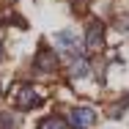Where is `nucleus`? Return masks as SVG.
Instances as JSON below:
<instances>
[{
  "instance_id": "obj_1",
  "label": "nucleus",
  "mask_w": 129,
  "mask_h": 129,
  "mask_svg": "<svg viewBox=\"0 0 129 129\" xmlns=\"http://www.w3.org/2000/svg\"><path fill=\"white\" fill-rule=\"evenodd\" d=\"M52 41H55V47H58V55H72V58H77L80 55V33L74 27H63V30H58L55 36H52Z\"/></svg>"
},
{
  "instance_id": "obj_2",
  "label": "nucleus",
  "mask_w": 129,
  "mask_h": 129,
  "mask_svg": "<svg viewBox=\"0 0 129 129\" xmlns=\"http://www.w3.org/2000/svg\"><path fill=\"white\" fill-rule=\"evenodd\" d=\"M39 104H41V93H39V88H36V85L25 82V85H19V88L14 91V107H17L19 113L36 110Z\"/></svg>"
},
{
  "instance_id": "obj_3",
  "label": "nucleus",
  "mask_w": 129,
  "mask_h": 129,
  "mask_svg": "<svg viewBox=\"0 0 129 129\" xmlns=\"http://www.w3.org/2000/svg\"><path fill=\"white\" fill-rule=\"evenodd\" d=\"M82 47H85L88 52H102L104 50V22L102 19H91V22H88Z\"/></svg>"
},
{
  "instance_id": "obj_4",
  "label": "nucleus",
  "mask_w": 129,
  "mask_h": 129,
  "mask_svg": "<svg viewBox=\"0 0 129 129\" xmlns=\"http://www.w3.org/2000/svg\"><path fill=\"white\" fill-rule=\"evenodd\" d=\"M33 72H39V74L58 72V52L52 50V47H41V50L33 55Z\"/></svg>"
},
{
  "instance_id": "obj_5",
  "label": "nucleus",
  "mask_w": 129,
  "mask_h": 129,
  "mask_svg": "<svg viewBox=\"0 0 129 129\" xmlns=\"http://www.w3.org/2000/svg\"><path fill=\"white\" fill-rule=\"evenodd\" d=\"M66 124L72 129H91L96 124V110L93 107H74V110H69Z\"/></svg>"
},
{
  "instance_id": "obj_6",
  "label": "nucleus",
  "mask_w": 129,
  "mask_h": 129,
  "mask_svg": "<svg viewBox=\"0 0 129 129\" xmlns=\"http://www.w3.org/2000/svg\"><path fill=\"white\" fill-rule=\"evenodd\" d=\"M69 74L74 80H85L91 74V60L85 58V55H77V58H72V63H69Z\"/></svg>"
},
{
  "instance_id": "obj_7",
  "label": "nucleus",
  "mask_w": 129,
  "mask_h": 129,
  "mask_svg": "<svg viewBox=\"0 0 129 129\" xmlns=\"http://www.w3.org/2000/svg\"><path fill=\"white\" fill-rule=\"evenodd\" d=\"M69 124H66V118H60V115H44L39 124H36V129H66Z\"/></svg>"
},
{
  "instance_id": "obj_8",
  "label": "nucleus",
  "mask_w": 129,
  "mask_h": 129,
  "mask_svg": "<svg viewBox=\"0 0 129 129\" xmlns=\"http://www.w3.org/2000/svg\"><path fill=\"white\" fill-rule=\"evenodd\" d=\"M0 129H14V115L0 113Z\"/></svg>"
},
{
  "instance_id": "obj_9",
  "label": "nucleus",
  "mask_w": 129,
  "mask_h": 129,
  "mask_svg": "<svg viewBox=\"0 0 129 129\" xmlns=\"http://www.w3.org/2000/svg\"><path fill=\"white\" fill-rule=\"evenodd\" d=\"M118 30H124V33H129V14H124V17L118 19Z\"/></svg>"
},
{
  "instance_id": "obj_10",
  "label": "nucleus",
  "mask_w": 129,
  "mask_h": 129,
  "mask_svg": "<svg viewBox=\"0 0 129 129\" xmlns=\"http://www.w3.org/2000/svg\"><path fill=\"white\" fill-rule=\"evenodd\" d=\"M0 60H3V41H0Z\"/></svg>"
}]
</instances>
